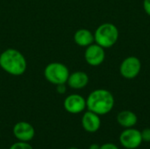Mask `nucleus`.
Here are the masks:
<instances>
[{"label": "nucleus", "instance_id": "nucleus-1", "mask_svg": "<svg viewBox=\"0 0 150 149\" xmlns=\"http://www.w3.org/2000/svg\"><path fill=\"white\" fill-rule=\"evenodd\" d=\"M114 103V97L111 91L98 89L91 91L86 98V108L99 116L106 115L112 110Z\"/></svg>", "mask_w": 150, "mask_h": 149}, {"label": "nucleus", "instance_id": "nucleus-2", "mask_svg": "<svg viewBox=\"0 0 150 149\" xmlns=\"http://www.w3.org/2000/svg\"><path fill=\"white\" fill-rule=\"evenodd\" d=\"M0 67L9 75L18 76L25 72L27 63L21 52L14 48H7L0 54Z\"/></svg>", "mask_w": 150, "mask_h": 149}, {"label": "nucleus", "instance_id": "nucleus-3", "mask_svg": "<svg viewBox=\"0 0 150 149\" xmlns=\"http://www.w3.org/2000/svg\"><path fill=\"white\" fill-rule=\"evenodd\" d=\"M120 32L118 27L112 23L101 24L94 32L95 43L104 48H110L113 47L119 40Z\"/></svg>", "mask_w": 150, "mask_h": 149}, {"label": "nucleus", "instance_id": "nucleus-4", "mask_svg": "<svg viewBox=\"0 0 150 149\" xmlns=\"http://www.w3.org/2000/svg\"><path fill=\"white\" fill-rule=\"evenodd\" d=\"M69 74L68 67L62 62H51L44 69L46 80L54 85L67 83Z\"/></svg>", "mask_w": 150, "mask_h": 149}, {"label": "nucleus", "instance_id": "nucleus-5", "mask_svg": "<svg viewBox=\"0 0 150 149\" xmlns=\"http://www.w3.org/2000/svg\"><path fill=\"white\" fill-rule=\"evenodd\" d=\"M142 70V62L136 56L125 58L120 65V73L122 77L132 80L136 78Z\"/></svg>", "mask_w": 150, "mask_h": 149}, {"label": "nucleus", "instance_id": "nucleus-6", "mask_svg": "<svg viewBox=\"0 0 150 149\" xmlns=\"http://www.w3.org/2000/svg\"><path fill=\"white\" fill-rule=\"evenodd\" d=\"M141 131L133 127L127 128L120 135V144L127 149H135L139 148L142 143Z\"/></svg>", "mask_w": 150, "mask_h": 149}, {"label": "nucleus", "instance_id": "nucleus-7", "mask_svg": "<svg viewBox=\"0 0 150 149\" xmlns=\"http://www.w3.org/2000/svg\"><path fill=\"white\" fill-rule=\"evenodd\" d=\"M84 59L90 66H100L105 59V48L97 43L88 46L84 51Z\"/></svg>", "mask_w": 150, "mask_h": 149}, {"label": "nucleus", "instance_id": "nucleus-8", "mask_svg": "<svg viewBox=\"0 0 150 149\" xmlns=\"http://www.w3.org/2000/svg\"><path fill=\"white\" fill-rule=\"evenodd\" d=\"M63 106L68 112L71 114H78L85 110L86 99L81 95L71 94L64 99Z\"/></svg>", "mask_w": 150, "mask_h": 149}, {"label": "nucleus", "instance_id": "nucleus-9", "mask_svg": "<svg viewBox=\"0 0 150 149\" xmlns=\"http://www.w3.org/2000/svg\"><path fill=\"white\" fill-rule=\"evenodd\" d=\"M13 134L18 141L29 142L35 135L33 126L25 121H20L13 126Z\"/></svg>", "mask_w": 150, "mask_h": 149}, {"label": "nucleus", "instance_id": "nucleus-10", "mask_svg": "<svg viewBox=\"0 0 150 149\" xmlns=\"http://www.w3.org/2000/svg\"><path fill=\"white\" fill-rule=\"evenodd\" d=\"M82 126H83V128L86 132L96 133L97 131L99 130L101 126V119H100L99 115L88 110L83 115Z\"/></svg>", "mask_w": 150, "mask_h": 149}, {"label": "nucleus", "instance_id": "nucleus-11", "mask_svg": "<svg viewBox=\"0 0 150 149\" xmlns=\"http://www.w3.org/2000/svg\"><path fill=\"white\" fill-rule=\"evenodd\" d=\"M67 83L74 90L83 89L89 83V76L83 71H75L69 74Z\"/></svg>", "mask_w": 150, "mask_h": 149}, {"label": "nucleus", "instance_id": "nucleus-12", "mask_svg": "<svg viewBox=\"0 0 150 149\" xmlns=\"http://www.w3.org/2000/svg\"><path fill=\"white\" fill-rule=\"evenodd\" d=\"M74 41L76 45L80 47H87L88 46L95 42L94 33L85 28L79 29L74 34Z\"/></svg>", "mask_w": 150, "mask_h": 149}, {"label": "nucleus", "instance_id": "nucleus-13", "mask_svg": "<svg viewBox=\"0 0 150 149\" xmlns=\"http://www.w3.org/2000/svg\"><path fill=\"white\" fill-rule=\"evenodd\" d=\"M117 121L120 124V126H121L122 127L131 128L137 124L138 118L134 112L126 110L119 112L117 116Z\"/></svg>", "mask_w": 150, "mask_h": 149}, {"label": "nucleus", "instance_id": "nucleus-14", "mask_svg": "<svg viewBox=\"0 0 150 149\" xmlns=\"http://www.w3.org/2000/svg\"><path fill=\"white\" fill-rule=\"evenodd\" d=\"M9 149H33V147L28 142L24 141H18L14 144H12Z\"/></svg>", "mask_w": 150, "mask_h": 149}, {"label": "nucleus", "instance_id": "nucleus-15", "mask_svg": "<svg viewBox=\"0 0 150 149\" xmlns=\"http://www.w3.org/2000/svg\"><path fill=\"white\" fill-rule=\"evenodd\" d=\"M142 138L143 141L150 142V128H145L142 132Z\"/></svg>", "mask_w": 150, "mask_h": 149}, {"label": "nucleus", "instance_id": "nucleus-16", "mask_svg": "<svg viewBox=\"0 0 150 149\" xmlns=\"http://www.w3.org/2000/svg\"><path fill=\"white\" fill-rule=\"evenodd\" d=\"M67 90V87L65 85V83H62V84H58L56 85V91L59 94H64Z\"/></svg>", "mask_w": 150, "mask_h": 149}, {"label": "nucleus", "instance_id": "nucleus-17", "mask_svg": "<svg viewBox=\"0 0 150 149\" xmlns=\"http://www.w3.org/2000/svg\"><path fill=\"white\" fill-rule=\"evenodd\" d=\"M143 8L145 12L150 16V0H144L143 1Z\"/></svg>", "mask_w": 150, "mask_h": 149}, {"label": "nucleus", "instance_id": "nucleus-18", "mask_svg": "<svg viewBox=\"0 0 150 149\" xmlns=\"http://www.w3.org/2000/svg\"><path fill=\"white\" fill-rule=\"evenodd\" d=\"M100 149H119V148L113 143H105L100 146Z\"/></svg>", "mask_w": 150, "mask_h": 149}, {"label": "nucleus", "instance_id": "nucleus-19", "mask_svg": "<svg viewBox=\"0 0 150 149\" xmlns=\"http://www.w3.org/2000/svg\"><path fill=\"white\" fill-rule=\"evenodd\" d=\"M89 149H100V146L98 144H91Z\"/></svg>", "mask_w": 150, "mask_h": 149}, {"label": "nucleus", "instance_id": "nucleus-20", "mask_svg": "<svg viewBox=\"0 0 150 149\" xmlns=\"http://www.w3.org/2000/svg\"><path fill=\"white\" fill-rule=\"evenodd\" d=\"M69 149H79V148H69Z\"/></svg>", "mask_w": 150, "mask_h": 149}]
</instances>
